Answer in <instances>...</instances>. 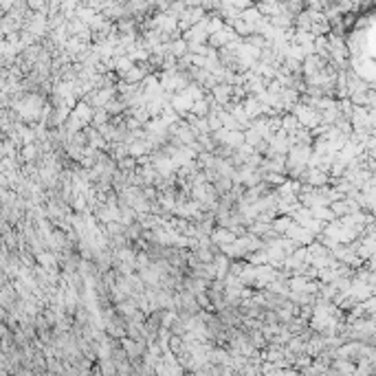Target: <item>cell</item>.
I'll list each match as a JSON object with an SVG mask.
<instances>
[{"mask_svg": "<svg viewBox=\"0 0 376 376\" xmlns=\"http://www.w3.org/2000/svg\"><path fill=\"white\" fill-rule=\"evenodd\" d=\"M64 128H66V132H69V134H73V132H79V130H84V123L79 121V119H77V117H75V115H73V112H71V115L66 117V121H64Z\"/></svg>", "mask_w": 376, "mask_h": 376, "instance_id": "obj_19", "label": "cell"}, {"mask_svg": "<svg viewBox=\"0 0 376 376\" xmlns=\"http://www.w3.org/2000/svg\"><path fill=\"white\" fill-rule=\"evenodd\" d=\"M71 112H73V115H75L84 125H88V123L92 121V112H95V108H92V106L86 101V99H77V104L71 108Z\"/></svg>", "mask_w": 376, "mask_h": 376, "instance_id": "obj_4", "label": "cell"}, {"mask_svg": "<svg viewBox=\"0 0 376 376\" xmlns=\"http://www.w3.org/2000/svg\"><path fill=\"white\" fill-rule=\"evenodd\" d=\"M290 224H293V218H290L288 214H277L273 220H270V229L275 231V233H280L284 235V231H286Z\"/></svg>", "mask_w": 376, "mask_h": 376, "instance_id": "obj_9", "label": "cell"}, {"mask_svg": "<svg viewBox=\"0 0 376 376\" xmlns=\"http://www.w3.org/2000/svg\"><path fill=\"white\" fill-rule=\"evenodd\" d=\"M154 150V145H152L150 141H145V139H134V141H130L128 143V154L130 156H143V154H150V152Z\"/></svg>", "mask_w": 376, "mask_h": 376, "instance_id": "obj_7", "label": "cell"}, {"mask_svg": "<svg viewBox=\"0 0 376 376\" xmlns=\"http://www.w3.org/2000/svg\"><path fill=\"white\" fill-rule=\"evenodd\" d=\"M262 181L266 183V185H273V187H277V185H282L284 181H286V174H277V172H264Z\"/></svg>", "mask_w": 376, "mask_h": 376, "instance_id": "obj_18", "label": "cell"}, {"mask_svg": "<svg viewBox=\"0 0 376 376\" xmlns=\"http://www.w3.org/2000/svg\"><path fill=\"white\" fill-rule=\"evenodd\" d=\"M191 115H196V117H207V112H209V101L207 99H196L194 104H191V108H189Z\"/></svg>", "mask_w": 376, "mask_h": 376, "instance_id": "obj_16", "label": "cell"}, {"mask_svg": "<svg viewBox=\"0 0 376 376\" xmlns=\"http://www.w3.org/2000/svg\"><path fill=\"white\" fill-rule=\"evenodd\" d=\"M143 77H145V71L141 69V66H136V64H132L128 71L121 73V79H123V82H130V84H139Z\"/></svg>", "mask_w": 376, "mask_h": 376, "instance_id": "obj_10", "label": "cell"}, {"mask_svg": "<svg viewBox=\"0 0 376 376\" xmlns=\"http://www.w3.org/2000/svg\"><path fill=\"white\" fill-rule=\"evenodd\" d=\"M310 214H313V218H317V220H321V222H332L334 220V214H332V209H330L328 204H317V207H310Z\"/></svg>", "mask_w": 376, "mask_h": 376, "instance_id": "obj_11", "label": "cell"}, {"mask_svg": "<svg viewBox=\"0 0 376 376\" xmlns=\"http://www.w3.org/2000/svg\"><path fill=\"white\" fill-rule=\"evenodd\" d=\"M128 108V106L123 104V99H119V97H112L110 101H106V106H104V110L108 112L110 117H115V115H123V110Z\"/></svg>", "mask_w": 376, "mask_h": 376, "instance_id": "obj_13", "label": "cell"}, {"mask_svg": "<svg viewBox=\"0 0 376 376\" xmlns=\"http://www.w3.org/2000/svg\"><path fill=\"white\" fill-rule=\"evenodd\" d=\"M280 128L286 132V134H293V132L299 128V121H297V117L293 112H286V115H282V119H280Z\"/></svg>", "mask_w": 376, "mask_h": 376, "instance_id": "obj_12", "label": "cell"}, {"mask_svg": "<svg viewBox=\"0 0 376 376\" xmlns=\"http://www.w3.org/2000/svg\"><path fill=\"white\" fill-rule=\"evenodd\" d=\"M5 369H7V367H0V374H3V372H5Z\"/></svg>", "mask_w": 376, "mask_h": 376, "instance_id": "obj_21", "label": "cell"}, {"mask_svg": "<svg viewBox=\"0 0 376 376\" xmlns=\"http://www.w3.org/2000/svg\"><path fill=\"white\" fill-rule=\"evenodd\" d=\"M110 121V115L106 112L104 108H95V112H92V121L90 125H95V128H99V125H104V123H108Z\"/></svg>", "mask_w": 376, "mask_h": 376, "instance_id": "obj_20", "label": "cell"}, {"mask_svg": "<svg viewBox=\"0 0 376 376\" xmlns=\"http://www.w3.org/2000/svg\"><path fill=\"white\" fill-rule=\"evenodd\" d=\"M293 115L297 117V121H299V125H303V128H315V125H319L321 123V117H319V110L313 108V106H308V104H301V101H297L293 106Z\"/></svg>", "mask_w": 376, "mask_h": 376, "instance_id": "obj_1", "label": "cell"}, {"mask_svg": "<svg viewBox=\"0 0 376 376\" xmlns=\"http://www.w3.org/2000/svg\"><path fill=\"white\" fill-rule=\"evenodd\" d=\"M235 237L237 235L233 233V231L227 229V227H220V224L211 229V233H209V240L214 242V244H227V242H233Z\"/></svg>", "mask_w": 376, "mask_h": 376, "instance_id": "obj_6", "label": "cell"}, {"mask_svg": "<svg viewBox=\"0 0 376 376\" xmlns=\"http://www.w3.org/2000/svg\"><path fill=\"white\" fill-rule=\"evenodd\" d=\"M167 53L174 57H183L187 53V42L185 40H174V42H167Z\"/></svg>", "mask_w": 376, "mask_h": 376, "instance_id": "obj_14", "label": "cell"}, {"mask_svg": "<svg viewBox=\"0 0 376 376\" xmlns=\"http://www.w3.org/2000/svg\"><path fill=\"white\" fill-rule=\"evenodd\" d=\"M136 158L134 156H123V158H119V161H117V167L119 169H121V172H125V174H128V172H134L136 169Z\"/></svg>", "mask_w": 376, "mask_h": 376, "instance_id": "obj_17", "label": "cell"}, {"mask_svg": "<svg viewBox=\"0 0 376 376\" xmlns=\"http://www.w3.org/2000/svg\"><path fill=\"white\" fill-rule=\"evenodd\" d=\"M231 178L229 176H222V174H218L216 176V181H214V189L218 191V196H222V194H227V191L231 189Z\"/></svg>", "mask_w": 376, "mask_h": 376, "instance_id": "obj_15", "label": "cell"}, {"mask_svg": "<svg viewBox=\"0 0 376 376\" xmlns=\"http://www.w3.org/2000/svg\"><path fill=\"white\" fill-rule=\"evenodd\" d=\"M240 104H242V108H244V112H247V117H249V119H257V117H262V104L255 99V95L244 97Z\"/></svg>", "mask_w": 376, "mask_h": 376, "instance_id": "obj_8", "label": "cell"}, {"mask_svg": "<svg viewBox=\"0 0 376 376\" xmlns=\"http://www.w3.org/2000/svg\"><path fill=\"white\" fill-rule=\"evenodd\" d=\"M284 235L290 237L293 242H297L299 247H306V244H310V242L315 240V233H310L308 229H303L301 224H297L295 220H293V224H290L286 231H284Z\"/></svg>", "mask_w": 376, "mask_h": 376, "instance_id": "obj_2", "label": "cell"}, {"mask_svg": "<svg viewBox=\"0 0 376 376\" xmlns=\"http://www.w3.org/2000/svg\"><path fill=\"white\" fill-rule=\"evenodd\" d=\"M211 97H214V101L218 106H222V108H224V106L231 101V84H224V82L216 84L214 88H211Z\"/></svg>", "mask_w": 376, "mask_h": 376, "instance_id": "obj_5", "label": "cell"}, {"mask_svg": "<svg viewBox=\"0 0 376 376\" xmlns=\"http://www.w3.org/2000/svg\"><path fill=\"white\" fill-rule=\"evenodd\" d=\"M191 104H194V101H191V99L185 95V92H181V90H178V92H172V97H169V106L174 108V112H176L178 117H185V115H187L189 108H191Z\"/></svg>", "mask_w": 376, "mask_h": 376, "instance_id": "obj_3", "label": "cell"}]
</instances>
